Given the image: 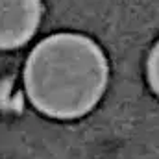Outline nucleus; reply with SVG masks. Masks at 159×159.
<instances>
[{"label":"nucleus","mask_w":159,"mask_h":159,"mask_svg":"<svg viewBox=\"0 0 159 159\" xmlns=\"http://www.w3.org/2000/svg\"><path fill=\"white\" fill-rule=\"evenodd\" d=\"M148 81L152 89L159 94V43L154 46L148 57Z\"/></svg>","instance_id":"7ed1b4c3"},{"label":"nucleus","mask_w":159,"mask_h":159,"mask_svg":"<svg viewBox=\"0 0 159 159\" xmlns=\"http://www.w3.org/2000/svg\"><path fill=\"white\" fill-rule=\"evenodd\" d=\"M41 0H0V50L19 48L41 22Z\"/></svg>","instance_id":"f03ea898"},{"label":"nucleus","mask_w":159,"mask_h":159,"mask_svg":"<svg viewBox=\"0 0 159 159\" xmlns=\"http://www.w3.org/2000/svg\"><path fill=\"white\" fill-rule=\"evenodd\" d=\"M107 72V59L93 39L56 34L32 50L24 85L41 113L54 119H78L102 98Z\"/></svg>","instance_id":"f257e3e1"}]
</instances>
